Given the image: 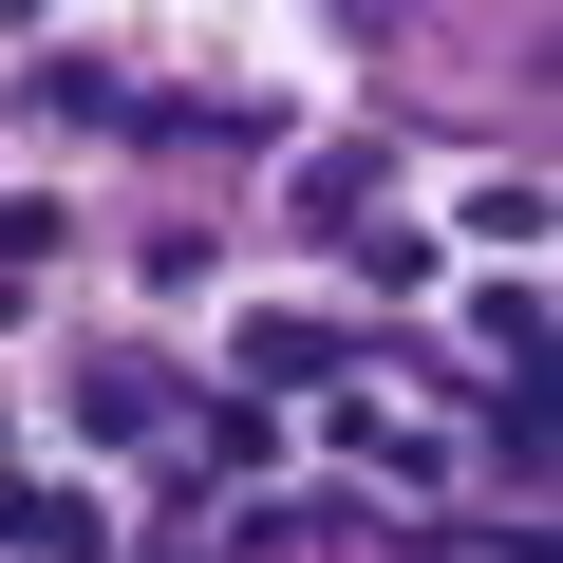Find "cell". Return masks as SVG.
I'll list each match as a JSON object with an SVG mask.
<instances>
[{
    "label": "cell",
    "mask_w": 563,
    "mask_h": 563,
    "mask_svg": "<svg viewBox=\"0 0 563 563\" xmlns=\"http://www.w3.org/2000/svg\"><path fill=\"white\" fill-rule=\"evenodd\" d=\"M0 544H38V563H95V507H76V488H0Z\"/></svg>",
    "instance_id": "obj_1"
}]
</instances>
